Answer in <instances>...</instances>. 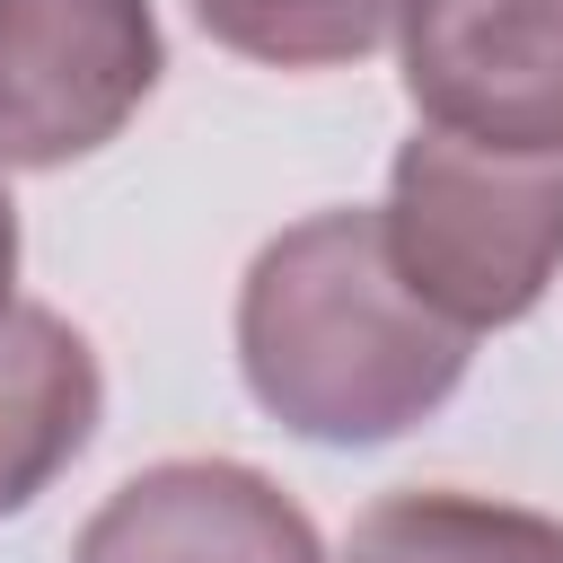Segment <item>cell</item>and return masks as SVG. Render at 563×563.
Masks as SVG:
<instances>
[{"label":"cell","instance_id":"cell-1","mask_svg":"<svg viewBox=\"0 0 563 563\" xmlns=\"http://www.w3.org/2000/svg\"><path fill=\"white\" fill-rule=\"evenodd\" d=\"M475 334L440 325L387 264L378 211H317L255 246L238 282V369L246 396L317 440L378 449L431 422L466 378Z\"/></svg>","mask_w":563,"mask_h":563},{"label":"cell","instance_id":"cell-2","mask_svg":"<svg viewBox=\"0 0 563 563\" xmlns=\"http://www.w3.org/2000/svg\"><path fill=\"white\" fill-rule=\"evenodd\" d=\"M396 282L457 334L519 325L563 273V150H484L413 132L378 211Z\"/></svg>","mask_w":563,"mask_h":563},{"label":"cell","instance_id":"cell-3","mask_svg":"<svg viewBox=\"0 0 563 563\" xmlns=\"http://www.w3.org/2000/svg\"><path fill=\"white\" fill-rule=\"evenodd\" d=\"M167 35L150 0H0V167H70L106 150L158 88Z\"/></svg>","mask_w":563,"mask_h":563},{"label":"cell","instance_id":"cell-4","mask_svg":"<svg viewBox=\"0 0 563 563\" xmlns=\"http://www.w3.org/2000/svg\"><path fill=\"white\" fill-rule=\"evenodd\" d=\"M396 35L422 132L563 150V0H413Z\"/></svg>","mask_w":563,"mask_h":563},{"label":"cell","instance_id":"cell-5","mask_svg":"<svg viewBox=\"0 0 563 563\" xmlns=\"http://www.w3.org/2000/svg\"><path fill=\"white\" fill-rule=\"evenodd\" d=\"M70 563H325V545L273 475L238 457H158L88 510Z\"/></svg>","mask_w":563,"mask_h":563},{"label":"cell","instance_id":"cell-6","mask_svg":"<svg viewBox=\"0 0 563 563\" xmlns=\"http://www.w3.org/2000/svg\"><path fill=\"white\" fill-rule=\"evenodd\" d=\"M106 413V369L88 334L62 308H9L0 317V519L53 493L79 449L97 440Z\"/></svg>","mask_w":563,"mask_h":563},{"label":"cell","instance_id":"cell-7","mask_svg":"<svg viewBox=\"0 0 563 563\" xmlns=\"http://www.w3.org/2000/svg\"><path fill=\"white\" fill-rule=\"evenodd\" d=\"M343 563H563V519L484 493H387L352 519Z\"/></svg>","mask_w":563,"mask_h":563},{"label":"cell","instance_id":"cell-8","mask_svg":"<svg viewBox=\"0 0 563 563\" xmlns=\"http://www.w3.org/2000/svg\"><path fill=\"white\" fill-rule=\"evenodd\" d=\"M413 0H194L202 35L264 70H343L396 44Z\"/></svg>","mask_w":563,"mask_h":563},{"label":"cell","instance_id":"cell-9","mask_svg":"<svg viewBox=\"0 0 563 563\" xmlns=\"http://www.w3.org/2000/svg\"><path fill=\"white\" fill-rule=\"evenodd\" d=\"M9 290H18V202H9V185H0V317L18 308Z\"/></svg>","mask_w":563,"mask_h":563}]
</instances>
